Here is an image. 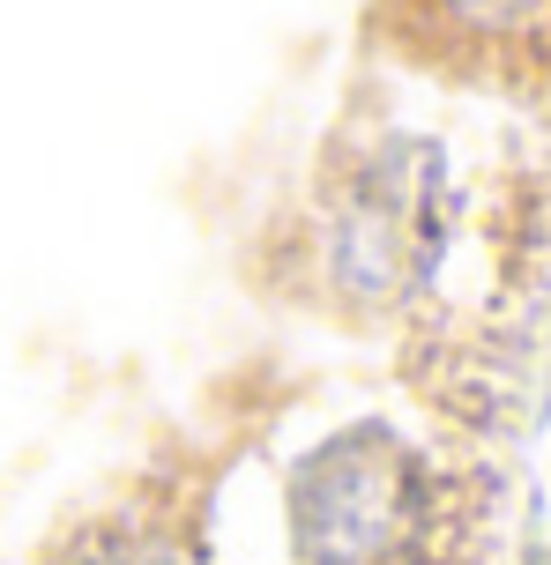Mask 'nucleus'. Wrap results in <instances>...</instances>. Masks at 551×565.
Returning <instances> with one entry per match:
<instances>
[{"label": "nucleus", "mask_w": 551, "mask_h": 565, "mask_svg": "<svg viewBox=\"0 0 551 565\" xmlns=\"http://www.w3.org/2000/svg\"><path fill=\"white\" fill-rule=\"evenodd\" d=\"M425 461L388 424H350L298 461L290 536L298 565H417L425 558Z\"/></svg>", "instance_id": "1"}, {"label": "nucleus", "mask_w": 551, "mask_h": 565, "mask_svg": "<svg viewBox=\"0 0 551 565\" xmlns=\"http://www.w3.org/2000/svg\"><path fill=\"white\" fill-rule=\"evenodd\" d=\"M439 238V157L433 149H388L336 224V276L350 298H395L417 282Z\"/></svg>", "instance_id": "2"}, {"label": "nucleus", "mask_w": 551, "mask_h": 565, "mask_svg": "<svg viewBox=\"0 0 551 565\" xmlns=\"http://www.w3.org/2000/svg\"><path fill=\"white\" fill-rule=\"evenodd\" d=\"M469 30H492V38H515V30H537L551 15V0H447Z\"/></svg>", "instance_id": "3"}, {"label": "nucleus", "mask_w": 551, "mask_h": 565, "mask_svg": "<svg viewBox=\"0 0 551 565\" xmlns=\"http://www.w3.org/2000/svg\"><path fill=\"white\" fill-rule=\"evenodd\" d=\"M75 565H194V558L172 551V543H157V536H105V543H83Z\"/></svg>", "instance_id": "4"}]
</instances>
